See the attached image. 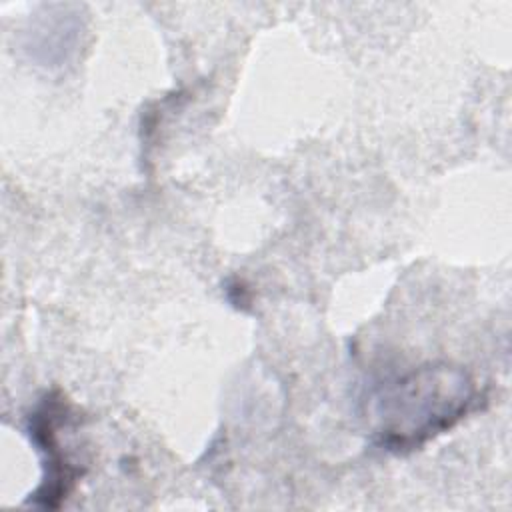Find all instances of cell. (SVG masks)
I'll list each match as a JSON object with an SVG mask.
<instances>
[{
	"instance_id": "cell-1",
	"label": "cell",
	"mask_w": 512,
	"mask_h": 512,
	"mask_svg": "<svg viewBox=\"0 0 512 512\" xmlns=\"http://www.w3.org/2000/svg\"><path fill=\"white\" fill-rule=\"evenodd\" d=\"M480 400L476 380L462 366H418L376 398L374 442L392 454L414 452L478 410Z\"/></svg>"
},
{
	"instance_id": "cell-2",
	"label": "cell",
	"mask_w": 512,
	"mask_h": 512,
	"mask_svg": "<svg viewBox=\"0 0 512 512\" xmlns=\"http://www.w3.org/2000/svg\"><path fill=\"white\" fill-rule=\"evenodd\" d=\"M72 420L68 400L58 392H46L28 414V434L42 454V482L30 494V504L38 508H60L70 496L84 468L76 466L60 440V430Z\"/></svg>"
}]
</instances>
